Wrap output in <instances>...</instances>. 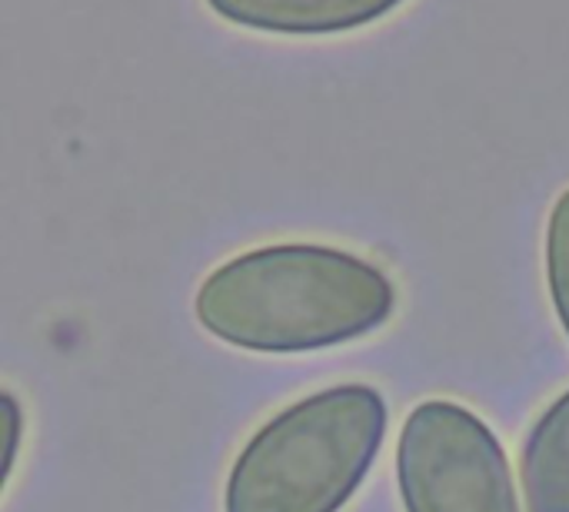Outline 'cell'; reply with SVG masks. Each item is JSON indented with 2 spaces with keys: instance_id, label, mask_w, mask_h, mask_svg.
I'll return each instance as SVG.
<instances>
[{
  "instance_id": "cell-1",
  "label": "cell",
  "mask_w": 569,
  "mask_h": 512,
  "mask_svg": "<svg viewBox=\"0 0 569 512\" xmlns=\"http://www.w3.org/2000/svg\"><path fill=\"white\" fill-rule=\"evenodd\" d=\"M393 303V283L370 260L317 243H280L213 270L200 283L197 320L237 350L307 353L380 330Z\"/></svg>"
},
{
  "instance_id": "cell-2",
  "label": "cell",
  "mask_w": 569,
  "mask_h": 512,
  "mask_svg": "<svg viewBox=\"0 0 569 512\" xmlns=\"http://www.w3.org/2000/svg\"><path fill=\"white\" fill-rule=\"evenodd\" d=\"M387 433V403L373 386L347 383L277 413L237 456L227 512H340Z\"/></svg>"
},
{
  "instance_id": "cell-3",
  "label": "cell",
  "mask_w": 569,
  "mask_h": 512,
  "mask_svg": "<svg viewBox=\"0 0 569 512\" xmlns=\"http://www.w3.org/2000/svg\"><path fill=\"white\" fill-rule=\"evenodd\" d=\"M397 483L407 512H520L503 446L480 416L447 400L407 416Z\"/></svg>"
},
{
  "instance_id": "cell-4",
  "label": "cell",
  "mask_w": 569,
  "mask_h": 512,
  "mask_svg": "<svg viewBox=\"0 0 569 512\" xmlns=\"http://www.w3.org/2000/svg\"><path fill=\"white\" fill-rule=\"evenodd\" d=\"M400 3L407 0H207V7L233 27L287 37L347 33L383 20Z\"/></svg>"
},
{
  "instance_id": "cell-5",
  "label": "cell",
  "mask_w": 569,
  "mask_h": 512,
  "mask_svg": "<svg viewBox=\"0 0 569 512\" xmlns=\"http://www.w3.org/2000/svg\"><path fill=\"white\" fill-rule=\"evenodd\" d=\"M520 476L527 512H569V390L530 430Z\"/></svg>"
},
{
  "instance_id": "cell-6",
  "label": "cell",
  "mask_w": 569,
  "mask_h": 512,
  "mask_svg": "<svg viewBox=\"0 0 569 512\" xmlns=\"http://www.w3.org/2000/svg\"><path fill=\"white\" fill-rule=\"evenodd\" d=\"M547 280L557 317L569 337V190L557 197L547 223Z\"/></svg>"
}]
</instances>
